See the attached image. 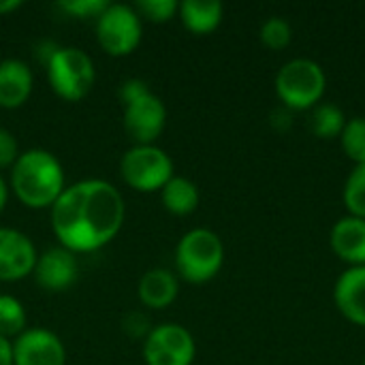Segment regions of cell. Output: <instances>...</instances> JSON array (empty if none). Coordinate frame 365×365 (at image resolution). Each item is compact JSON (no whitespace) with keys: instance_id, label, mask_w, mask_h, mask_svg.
<instances>
[{"instance_id":"1","label":"cell","mask_w":365,"mask_h":365,"mask_svg":"<svg viewBox=\"0 0 365 365\" xmlns=\"http://www.w3.org/2000/svg\"><path fill=\"white\" fill-rule=\"evenodd\" d=\"M126 205L107 180L90 178L68 184L51 207V231L58 246L88 255L111 244L122 231Z\"/></svg>"},{"instance_id":"2","label":"cell","mask_w":365,"mask_h":365,"mask_svg":"<svg viewBox=\"0 0 365 365\" xmlns=\"http://www.w3.org/2000/svg\"><path fill=\"white\" fill-rule=\"evenodd\" d=\"M9 188L21 205L30 210H51L66 188L64 167L49 150H26L11 167Z\"/></svg>"},{"instance_id":"3","label":"cell","mask_w":365,"mask_h":365,"mask_svg":"<svg viewBox=\"0 0 365 365\" xmlns=\"http://www.w3.org/2000/svg\"><path fill=\"white\" fill-rule=\"evenodd\" d=\"M225 265V244L212 229H190L175 248V272L190 284L214 280Z\"/></svg>"},{"instance_id":"4","label":"cell","mask_w":365,"mask_h":365,"mask_svg":"<svg viewBox=\"0 0 365 365\" xmlns=\"http://www.w3.org/2000/svg\"><path fill=\"white\" fill-rule=\"evenodd\" d=\"M274 88L282 107L291 111H312L325 94L327 77L319 62L295 58L276 73Z\"/></svg>"},{"instance_id":"5","label":"cell","mask_w":365,"mask_h":365,"mask_svg":"<svg viewBox=\"0 0 365 365\" xmlns=\"http://www.w3.org/2000/svg\"><path fill=\"white\" fill-rule=\"evenodd\" d=\"M45 73L53 94L66 103H79L94 86L96 68L92 58L79 47L58 45L51 58L45 62Z\"/></svg>"},{"instance_id":"6","label":"cell","mask_w":365,"mask_h":365,"mask_svg":"<svg viewBox=\"0 0 365 365\" xmlns=\"http://www.w3.org/2000/svg\"><path fill=\"white\" fill-rule=\"evenodd\" d=\"M120 175L124 184L137 192H160L175 173L171 156L156 143H150L133 145L124 152Z\"/></svg>"},{"instance_id":"7","label":"cell","mask_w":365,"mask_h":365,"mask_svg":"<svg viewBox=\"0 0 365 365\" xmlns=\"http://www.w3.org/2000/svg\"><path fill=\"white\" fill-rule=\"evenodd\" d=\"M96 41L109 56H130L143 36V21L135 6L122 2H109V6L94 21Z\"/></svg>"},{"instance_id":"8","label":"cell","mask_w":365,"mask_h":365,"mask_svg":"<svg viewBox=\"0 0 365 365\" xmlns=\"http://www.w3.org/2000/svg\"><path fill=\"white\" fill-rule=\"evenodd\" d=\"M195 357L197 342L184 325H156L143 340L145 365H192Z\"/></svg>"},{"instance_id":"9","label":"cell","mask_w":365,"mask_h":365,"mask_svg":"<svg viewBox=\"0 0 365 365\" xmlns=\"http://www.w3.org/2000/svg\"><path fill=\"white\" fill-rule=\"evenodd\" d=\"M167 124V107L152 90L137 101L124 105V130L135 145H150L163 135Z\"/></svg>"},{"instance_id":"10","label":"cell","mask_w":365,"mask_h":365,"mask_svg":"<svg viewBox=\"0 0 365 365\" xmlns=\"http://www.w3.org/2000/svg\"><path fill=\"white\" fill-rule=\"evenodd\" d=\"M36 259V246L26 233L0 227V282H17L32 276Z\"/></svg>"},{"instance_id":"11","label":"cell","mask_w":365,"mask_h":365,"mask_svg":"<svg viewBox=\"0 0 365 365\" xmlns=\"http://www.w3.org/2000/svg\"><path fill=\"white\" fill-rule=\"evenodd\" d=\"M13 365H66V349L53 331L32 327L13 340Z\"/></svg>"},{"instance_id":"12","label":"cell","mask_w":365,"mask_h":365,"mask_svg":"<svg viewBox=\"0 0 365 365\" xmlns=\"http://www.w3.org/2000/svg\"><path fill=\"white\" fill-rule=\"evenodd\" d=\"M36 284L47 293H64L68 291L79 276V263L77 255L62 246L47 248L38 255L34 272H32Z\"/></svg>"},{"instance_id":"13","label":"cell","mask_w":365,"mask_h":365,"mask_svg":"<svg viewBox=\"0 0 365 365\" xmlns=\"http://www.w3.org/2000/svg\"><path fill=\"white\" fill-rule=\"evenodd\" d=\"M334 302L346 321L365 327V265L340 274L334 287Z\"/></svg>"},{"instance_id":"14","label":"cell","mask_w":365,"mask_h":365,"mask_svg":"<svg viewBox=\"0 0 365 365\" xmlns=\"http://www.w3.org/2000/svg\"><path fill=\"white\" fill-rule=\"evenodd\" d=\"M34 88V75L28 62L19 58H6L0 62V107L17 109L21 107Z\"/></svg>"},{"instance_id":"15","label":"cell","mask_w":365,"mask_h":365,"mask_svg":"<svg viewBox=\"0 0 365 365\" xmlns=\"http://www.w3.org/2000/svg\"><path fill=\"white\" fill-rule=\"evenodd\" d=\"M331 250L340 257L349 267L365 265V220L357 216L340 218L329 235Z\"/></svg>"},{"instance_id":"16","label":"cell","mask_w":365,"mask_h":365,"mask_svg":"<svg viewBox=\"0 0 365 365\" xmlns=\"http://www.w3.org/2000/svg\"><path fill=\"white\" fill-rule=\"evenodd\" d=\"M137 295H139V302L145 308L165 310V308H169L178 299V295H180V280H178V276L171 269H165V267L148 269L141 276V280H139Z\"/></svg>"},{"instance_id":"17","label":"cell","mask_w":365,"mask_h":365,"mask_svg":"<svg viewBox=\"0 0 365 365\" xmlns=\"http://www.w3.org/2000/svg\"><path fill=\"white\" fill-rule=\"evenodd\" d=\"M222 15L225 6L218 0H182L178 6L182 26L197 36L212 34L220 26Z\"/></svg>"},{"instance_id":"18","label":"cell","mask_w":365,"mask_h":365,"mask_svg":"<svg viewBox=\"0 0 365 365\" xmlns=\"http://www.w3.org/2000/svg\"><path fill=\"white\" fill-rule=\"evenodd\" d=\"M163 207L173 216H190L201 201L199 186L182 175H173L160 190Z\"/></svg>"},{"instance_id":"19","label":"cell","mask_w":365,"mask_h":365,"mask_svg":"<svg viewBox=\"0 0 365 365\" xmlns=\"http://www.w3.org/2000/svg\"><path fill=\"white\" fill-rule=\"evenodd\" d=\"M346 115L344 111L334 105V103H319L314 109H312V115H310V130L314 137L319 139H340L344 126H346Z\"/></svg>"},{"instance_id":"20","label":"cell","mask_w":365,"mask_h":365,"mask_svg":"<svg viewBox=\"0 0 365 365\" xmlns=\"http://www.w3.org/2000/svg\"><path fill=\"white\" fill-rule=\"evenodd\" d=\"M28 314L24 304L13 295H0V336L6 340H15L28 327Z\"/></svg>"},{"instance_id":"21","label":"cell","mask_w":365,"mask_h":365,"mask_svg":"<svg viewBox=\"0 0 365 365\" xmlns=\"http://www.w3.org/2000/svg\"><path fill=\"white\" fill-rule=\"evenodd\" d=\"M342 201L351 216L365 220V163L355 165V169L346 178L344 190H342Z\"/></svg>"},{"instance_id":"22","label":"cell","mask_w":365,"mask_h":365,"mask_svg":"<svg viewBox=\"0 0 365 365\" xmlns=\"http://www.w3.org/2000/svg\"><path fill=\"white\" fill-rule=\"evenodd\" d=\"M340 143H342L344 154L355 165L365 163V118L357 115V118L346 120V126L340 135Z\"/></svg>"},{"instance_id":"23","label":"cell","mask_w":365,"mask_h":365,"mask_svg":"<svg viewBox=\"0 0 365 365\" xmlns=\"http://www.w3.org/2000/svg\"><path fill=\"white\" fill-rule=\"evenodd\" d=\"M259 38L261 43L272 49V51H280L284 47H289L291 38H293V30H291V24L284 19V17H269L261 24V30H259Z\"/></svg>"},{"instance_id":"24","label":"cell","mask_w":365,"mask_h":365,"mask_svg":"<svg viewBox=\"0 0 365 365\" xmlns=\"http://www.w3.org/2000/svg\"><path fill=\"white\" fill-rule=\"evenodd\" d=\"M135 11L139 13L141 21H152V24H167L178 15L180 2L175 0H137Z\"/></svg>"},{"instance_id":"25","label":"cell","mask_w":365,"mask_h":365,"mask_svg":"<svg viewBox=\"0 0 365 365\" xmlns=\"http://www.w3.org/2000/svg\"><path fill=\"white\" fill-rule=\"evenodd\" d=\"M58 6L66 13L73 15L77 19H94L109 6L107 0H60Z\"/></svg>"},{"instance_id":"26","label":"cell","mask_w":365,"mask_h":365,"mask_svg":"<svg viewBox=\"0 0 365 365\" xmlns=\"http://www.w3.org/2000/svg\"><path fill=\"white\" fill-rule=\"evenodd\" d=\"M19 154L21 152L15 135L9 128L0 126V169H11Z\"/></svg>"},{"instance_id":"27","label":"cell","mask_w":365,"mask_h":365,"mask_svg":"<svg viewBox=\"0 0 365 365\" xmlns=\"http://www.w3.org/2000/svg\"><path fill=\"white\" fill-rule=\"evenodd\" d=\"M122 329H124L126 336L133 338V340H145L148 334L152 331L150 321H148L145 314H141V312H130V314L122 321Z\"/></svg>"},{"instance_id":"28","label":"cell","mask_w":365,"mask_h":365,"mask_svg":"<svg viewBox=\"0 0 365 365\" xmlns=\"http://www.w3.org/2000/svg\"><path fill=\"white\" fill-rule=\"evenodd\" d=\"M148 92H150V86H148L143 79L130 77V79H126V81L120 86V90H118V96H120L122 105H128V103L137 101L139 96H143V94H148Z\"/></svg>"},{"instance_id":"29","label":"cell","mask_w":365,"mask_h":365,"mask_svg":"<svg viewBox=\"0 0 365 365\" xmlns=\"http://www.w3.org/2000/svg\"><path fill=\"white\" fill-rule=\"evenodd\" d=\"M291 109H287V107H278L274 113H272V126H276L278 130H280V120H282V130H287L289 126H291Z\"/></svg>"},{"instance_id":"30","label":"cell","mask_w":365,"mask_h":365,"mask_svg":"<svg viewBox=\"0 0 365 365\" xmlns=\"http://www.w3.org/2000/svg\"><path fill=\"white\" fill-rule=\"evenodd\" d=\"M0 365H13V342L0 336Z\"/></svg>"},{"instance_id":"31","label":"cell","mask_w":365,"mask_h":365,"mask_svg":"<svg viewBox=\"0 0 365 365\" xmlns=\"http://www.w3.org/2000/svg\"><path fill=\"white\" fill-rule=\"evenodd\" d=\"M21 6V0H0V15H9Z\"/></svg>"},{"instance_id":"32","label":"cell","mask_w":365,"mask_h":365,"mask_svg":"<svg viewBox=\"0 0 365 365\" xmlns=\"http://www.w3.org/2000/svg\"><path fill=\"white\" fill-rule=\"evenodd\" d=\"M6 201H9V184H6V180L0 175V214H2V210L6 207Z\"/></svg>"},{"instance_id":"33","label":"cell","mask_w":365,"mask_h":365,"mask_svg":"<svg viewBox=\"0 0 365 365\" xmlns=\"http://www.w3.org/2000/svg\"><path fill=\"white\" fill-rule=\"evenodd\" d=\"M364 365H365V359H364Z\"/></svg>"}]
</instances>
